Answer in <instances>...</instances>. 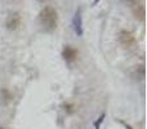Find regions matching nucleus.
I'll use <instances>...</instances> for the list:
<instances>
[{"label":"nucleus","mask_w":147,"mask_h":129,"mask_svg":"<svg viewBox=\"0 0 147 129\" xmlns=\"http://www.w3.org/2000/svg\"><path fill=\"white\" fill-rule=\"evenodd\" d=\"M119 40H120V44H121L124 48L127 49H132L136 47L137 44V40H136V36L132 31L129 30H121L119 34Z\"/></svg>","instance_id":"f03ea898"},{"label":"nucleus","mask_w":147,"mask_h":129,"mask_svg":"<svg viewBox=\"0 0 147 129\" xmlns=\"http://www.w3.org/2000/svg\"><path fill=\"white\" fill-rule=\"evenodd\" d=\"M127 4H129V5H132V7H136V5H138V4H141V0H124Z\"/></svg>","instance_id":"0eeeda50"},{"label":"nucleus","mask_w":147,"mask_h":129,"mask_svg":"<svg viewBox=\"0 0 147 129\" xmlns=\"http://www.w3.org/2000/svg\"><path fill=\"white\" fill-rule=\"evenodd\" d=\"M133 14L137 20L140 21H145V5L143 4H138L133 8Z\"/></svg>","instance_id":"423d86ee"},{"label":"nucleus","mask_w":147,"mask_h":129,"mask_svg":"<svg viewBox=\"0 0 147 129\" xmlns=\"http://www.w3.org/2000/svg\"><path fill=\"white\" fill-rule=\"evenodd\" d=\"M62 56H63L65 61L71 63V62H74L76 59V57H78V51H76L75 48H72L71 45H66L63 48V51H62Z\"/></svg>","instance_id":"39448f33"},{"label":"nucleus","mask_w":147,"mask_h":129,"mask_svg":"<svg viewBox=\"0 0 147 129\" xmlns=\"http://www.w3.org/2000/svg\"><path fill=\"white\" fill-rule=\"evenodd\" d=\"M21 23H22V17L18 12H13L5 20V27L9 31H16L20 28Z\"/></svg>","instance_id":"7ed1b4c3"},{"label":"nucleus","mask_w":147,"mask_h":129,"mask_svg":"<svg viewBox=\"0 0 147 129\" xmlns=\"http://www.w3.org/2000/svg\"><path fill=\"white\" fill-rule=\"evenodd\" d=\"M98 1H99V0H94V1H93V5H96L97 3H98Z\"/></svg>","instance_id":"1a4fd4ad"},{"label":"nucleus","mask_w":147,"mask_h":129,"mask_svg":"<svg viewBox=\"0 0 147 129\" xmlns=\"http://www.w3.org/2000/svg\"><path fill=\"white\" fill-rule=\"evenodd\" d=\"M72 26H74V31L78 36L83 35V16H81V9L78 8V10L75 12L72 18Z\"/></svg>","instance_id":"20e7f679"},{"label":"nucleus","mask_w":147,"mask_h":129,"mask_svg":"<svg viewBox=\"0 0 147 129\" xmlns=\"http://www.w3.org/2000/svg\"><path fill=\"white\" fill-rule=\"evenodd\" d=\"M38 21L40 27L45 32H53L58 26V13L53 7L45 5L39 13Z\"/></svg>","instance_id":"f257e3e1"},{"label":"nucleus","mask_w":147,"mask_h":129,"mask_svg":"<svg viewBox=\"0 0 147 129\" xmlns=\"http://www.w3.org/2000/svg\"><path fill=\"white\" fill-rule=\"evenodd\" d=\"M36 1H39V3H45V1H48V0H36Z\"/></svg>","instance_id":"6e6552de"},{"label":"nucleus","mask_w":147,"mask_h":129,"mask_svg":"<svg viewBox=\"0 0 147 129\" xmlns=\"http://www.w3.org/2000/svg\"><path fill=\"white\" fill-rule=\"evenodd\" d=\"M0 129H7V128H4V127H0Z\"/></svg>","instance_id":"9d476101"}]
</instances>
